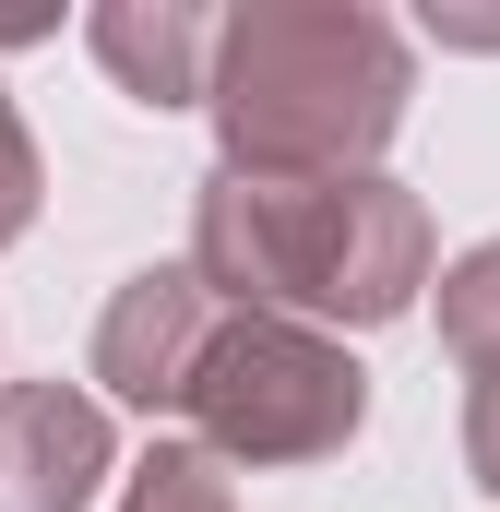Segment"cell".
Returning a JSON list of instances; mask_svg holds the SVG:
<instances>
[{"instance_id": "obj_10", "label": "cell", "mask_w": 500, "mask_h": 512, "mask_svg": "<svg viewBox=\"0 0 500 512\" xmlns=\"http://www.w3.org/2000/svg\"><path fill=\"white\" fill-rule=\"evenodd\" d=\"M465 477L500 501V370H465Z\"/></svg>"}, {"instance_id": "obj_4", "label": "cell", "mask_w": 500, "mask_h": 512, "mask_svg": "<svg viewBox=\"0 0 500 512\" xmlns=\"http://www.w3.org/2000/svg\"><path fill=\"white\" fill-rule=\"evenodd\" d=\"M120 465L108 405L72 382H0V512H84Z\"/></svg>"}, {"instance_id": "obj_5", "label": "cell", "mask_w": 500, "mask_h": 512, "mask_svg": "<svg viewBox=\"0 0 500 512\" xmlns=\"http://www.w3.org/2000/svg\"><path fill=\"white\" fill-rule=\"evenodd\" d=\"M203 334H215V286L191 262H143L96 310V382L120 405H143V417H167L179 382H191V358H203Z\"/></svg>"}, {"instance_id": "obj_7", "label": "cell", "mask_w": 500, "mask_h": 512, "mask_svg": "<svg viewBox=\"0 0 500 512\" xmlns=\"http://www.w3.org/2000/svg\"><path fill=\"white\" fill-rule=\"evenodd\" d=\"M120 512H239V477H227L203 441H155V453L131 465Z\"/></svg>"}, {"instance_id": "obj_9", "label": "cell", "mask_w": 500, "mask_h": 512, "mask_svg": "<svg viewBox=\"0 0 500 512\" xmlns=\"http://www.w3.org/2000/svg\"><path fill=\"white\" fill-rule=\"evenodd\" d=\"M36 191H48V167H36V131L12 120V96H0V251L36 227Z\"/></svg>"}, {"instance_id": "obj_1", "label": "cell", "mask_w": 500, "mask_h": 512, "mask_svg": "<svg viewBox=\"0 0 500 512\" xmlns=\"http://www.w3.org/2000/svg\"><path fill=\"white\" fill-rule=\"evenodd\" d=\"M417 48L370 0H250L215 12L203 108L227 143V179H358L405 131Z\"/></svg>"}, {"instance_id": "obj_3", "label": "cell", "mask_w": 500, "mask_h": 512, "mask_svg": "<svg viewBox=\"0 0 500 512\" xmlns=\"http://www.w3.org/2000/svg\"><path fill=\"white\" fill-rule=\"evenodd\" d=\"M167 417H191L215 465H322V453L358 441L370 370L334 334H310V322L215 310V334H203V358H191V382H179Z\"/></svg>"}, {"instance_id": "obj_2", "label": "cell", "mask_w": 500, "mask_h": 512, "mask_svg": "<svg viewBox=\"0 0 500 512\" xmlns=\"http://www.w3.org/2000/svg\"><path fill=\"white\" fill-rule=\"evenodd\" d=\"M191 274L215 286V310H274L310 334H370L393 310H417L429 286V203L405 179H203L191 203Z\"/></svg>"}, {"instance_id": "obj_6", "label": "cell", "mask_w": 500, "mask_h": 512, "mask_svg": "<svg viewBox=\"0 0 500 512\" xmlns=\"http://www.w3.org/2000/svg\"><path fill=\"white\" fill-rule=\"evenodd\" d=\"M84 48L108 60L131 108H203V60H215V12L191 0H96Z\"/></svg>"}, {"instance_id": "obj_11", "label": "cell", "mask_w": 500, "mask_h": 512, "mask_svg": "<svg viewBox=\"0 0 500 512\" xmlns=\"http://www.w3.org/2000/svg\"><path fill=\"white\" fill-rule=\"evenodd\" d=\"M441 48H500V12H429Z\"/></svg>"}, {"instance_id": "obj_8", "label": "cell", "mask_w": 500, "mask_h": 512, "mask_svg": "<svg viewBox=\"0 0 500 512\" xmlns=\"http://www.w3.org/2000/svg\"><path fill=\"white\" fill-rule=\"evenodd\" d=\"M441 346L465 370H500V239H477V251L441 274Z\"/></svg>"}]
</instances>
